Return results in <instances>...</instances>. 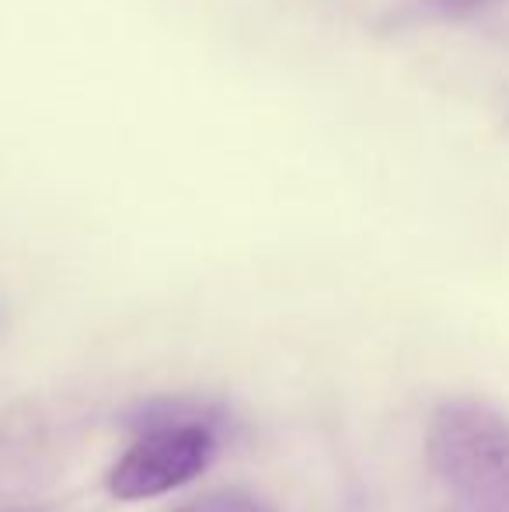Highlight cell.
Masks as SVG:
<instances>
[{
    "label": "cell",
    "mask_w": 509,
    "mask_h": 512,
    "mask_svg": "<svg viewBox=\"0 0 509 512\" xmlns=\"http://www.w3.org/2000/svg\"><path fill=\"white\" fill-rule=\"evenodd\" d=\"M433 474L468 512H509V418L478 401H447L429 418Z\"/></svg>",
    "instance_id": "cell-1"
},
{
    "label": "cell",
    "mask_w": 509,
    "mask_h": 512,
    "mask_svg": "<svg viewBox=\"0 0 509 512\" xmlns=\"http://www.w3.org/2000/svg\"><path fill=\"white\" fill-rule=\"evenodd\" d=\"M478 4H485V0H436V7H440L443 14H461V11H475Z\"/></svg>",
    "instance_id": "cell-3"
},
{
    "label": "cell",
    "mask_w": 509,
    "mask_h": 512,
    "mask_svg": "<svg viewBox=\"0 0 509 512\" xmlns=\"http://www.w3.org/2000/svg\"><path fill=\"white\" fill-rule=\"evenodd\" d=\"M182 512H192V509H182Z\"/></svg>",
    "instance_id": "cell-4"
},
{
    "label": "cell",
    "mask_w": 509,
    "mask_h": 512,
    "mask_svg": "<svg viewBox=\"0 0 509 512\" xmlns=\"http://www.w3.org/2000/svg\"><path fill=\"white\" fill-rule=\"evenodd\" d=\"M217 457V436L199 418H164L119 457L109 492L123 502L161 499L196 481Z\"/></svg>",
    "instance_id": "cell-2"
}]
</instances>
